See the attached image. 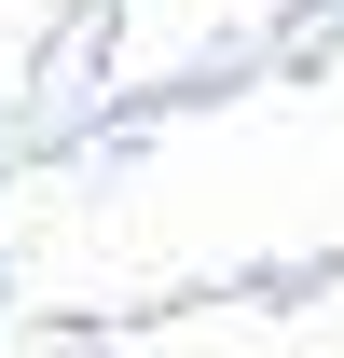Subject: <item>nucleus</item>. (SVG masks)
<instances>
[]
</instances>
